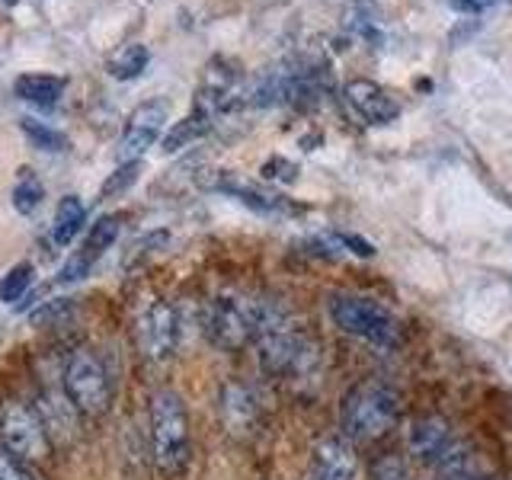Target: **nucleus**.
I'll return each mask as SVG.
<instances>
[{
    "label": "nucleus",
    "instance_id": "obj_1",
    "mask_svg": "<svg viewBox=\"0 0 512 480\" xmlns=\"http://www.w3.org/2000/svg\"><path fill=\"white\" fill-rule=\"evenodd\" d=\"M288 311L279 301L247 298V295H218L205 311V333L218 349H244L256 343L266 327L282 320Z\"/></svg>",
    "mask_w": 512,
    "mask_h": 480
},
{
    "label": "nucleus",
    "instance_id": "obj_2",
    "mask_svg": "<svg viewBox=\"0 0 512 480\" xmlns=\"http://www.w3.org/2000/svg\"><path fill=\"white\" fill-rule=\"evenodd\" d=\"M400 420V394L388 384L368 381L352 388L343 400L340 426L346 442H378Z\"/></svg>",
    "mask_w": 512,
    "mask_h": 480
},
{
    "label": "nucleus",
    "instance_id": "obj_3",
    "mask_svg": "<svg viewBox=\"0 0 512 480\" xmlns=\"http://www.w3.org/2000/svg\"><path fill=\"white\" fill-rule=\"evenodd\" d=\"M151 455L160 474L180 477L189 464V416L176 391L151 394Z\"/></svg>",
    "mask_w": 512,
    "mask_h": 480
},
{
    "label": "nucleus",
    "instance_id": "obj_4",
    "mask_svg": "<svg viewBox=\"0 0 512 480\" xmlns=\"http://www.w3.org/2000/svg\"><path fill=\"white\" fill-rule=\"evenodd\" d=\"M253 346H256L260 368L272 378H288V381L308 378L317 365V349L311 346L308 336L292 324L288 314L256 336Z\"/></svg>",
    "mask_w": 512,
    "mask_h": 480
},
{
    "label": "nucleus",
    "instance_id": "obj_5",
    "mask_svg": "<svg viewBox=\"0 0 512 480\" xmlns=\"http://www.w3.org/2000/svg\"><path fill=\"white\" fill-rule=\"evenodd\" d=\"M333 324L349 336H359V340L372 343L378 349H391L400 340V324L397 317L384 308L381 301L365 298V295H349V292H336L327 301Z\"/></svg>",
    "mask_w": 512,
    "mask_h": 480
},
{
    "label": "nucleus",
    "instance_id": "obj_6",
    "mask_svg": "<svg viewBox=\"0 0 512 480\" xmlns=\"http://www.w3.org/2000/svg\"><path fill=\"white\" fill-rule=\"evenodd\" d=\"M61 388L80 416H103L112 400V384L103 359L93 349H74L61 368Z\"/></svg>",
    "mask_w": 512,
    "mask_h": 480
},
{
    "label": "nucleus",
    "instance_id": "obj_7",
    "mask_svg": "<svg viewBox=\"0 0 512 480\" xmlns=\"http://www.w3.org/2000/svg\"><path fill=\"white\" fill-rule=\"evenodd\" d=\"M0 442H4L10 455L26 461H45L55 448L39 420V413L26 404L0 407Z\"/></svg>",
    "mask_w": 512,
    "mask_h": 480
},
{
    "label": "nucleus",
    "instance_id": "obj_8",
    "mask_svg": "<svg viewBox=\"0 0 512 480\" xmlns=\"http://www.w3.org/2000/svg\"><path fill=\"white\" fill-rule=\"evenodd\" d=\"M138 346L151 362H167L180 346V314L170 301H154L135 324Z\"/></svg>",
    "mask_w": 512,
    "mask_h": 480
},
{
    "label": "nucleus",
    "instance_id": "obj_9",
    "mask_svg": "<svg viewBox=\"0 0 512 480\" xmlns=\"http://www.w3.org/2000/svg\"><path fill=\"white\" fill-rule=\"evenodd\" d=\"M167 122V103L164 100H148L135 106V112L128 116L122 138H119V164H132L141 160L144 151L154 148V141L160 138V128Z\"/></svg>",
    "mask_w": 512,
    "mask_h": 480
},
{
    "label": "nucleus",
    "instance_id": "obj_10",
    "mask_svg": "<svg viewBox=\"0 0 512 480\" xmlns=\"http://www.w3.org/2000/svg\"><path fill=\"white\" fill-rule=\"evenodd\" d=\"M218 413L224 429L240 439L253 436L256 426H260V400H256V391L244 381H224L218 394Z\"/></svg>",
    "mask_w": 512,
    "mask_h": 480
},
{
    "label": "nucleus",
    "instance_id": "obj_11",
    "mask_svg": "<svg viewBox=\"0 0 512 480\" xmlns=\"http://www.w3.org/2000/svg\"><path fill=\"white\" fill-rule=\"evenodd\" d=\"M32 410L39 413V420L48 432V439H52V445L64 448V445H71L77 439V426H80V413L77 407L71 404V397L64 394V388H45L39 397H36V404H32Z\"/></svg>",
    "mask_w": 512,
    "mask_h": 480
},
{
    "label": "nucleus",
    "instance_id": "obj_12",
    "mask_svg": "<svg viewBox=\"0 0 512 480\" xmlns=\"http://www.w3.org/2000/svg\"><path fill=\"white\" fill-rule=\"evenodd\" d=\"M119 221H122L119 215H103L96 224H90V231L84 237V247H80L61 269V276H58L61 285H71V282L87 276V272L93 269V263L100 260V256L112 247V240L119 237Z\"/></svg>",
    "mask_w": 512,
    "mask_h": 480
},
{
    "label": "nucleus",
    "instance_id": "obj_13",
    "mask_svg": "<svg viewBox=\"0 0 512 480\" xmlns=\"http://www.w3.org/2000/svg\"><path fill=\"white\" fill-rule=\"evenodd\" d=\"M346 100L372 125H388L400 116V103L381 84H375V80H349Z\"/></svg>",
    "mask_w": 512,
    "mask_h": 480
},
{
    "label": "nucleus",
    "instance_id": "obj_14",
    "mask_svg": "<svg viewBox=\"0 0 512 480\" xmlns=\"http://www.w3.org/2000/svg\"><path fill=\"white\" fill-rule=\"evenodd\" d=\"M308 480H356V452L346 439H324L314 445Z\"/></svg>",
    "mask_w": 512,
    "mask_h": 480
},
{
    "label": "nucleus",
    "instance_id": "obj_15",
    "mask_svg": "<svg viewBox=\"0 0 512 480\" xmlns=\"http://www.w3.org/2000/svg\"><path fill=\"white\" fill-rule=\"evenodd\" d=\"M452 448H455L452 429H448L442 416H420V420L410 426V452L413 455H420L426 461H442Z\"/></svg>",
    "mask_w": 512,
    "mask_h": 480
},
{
    "label": "nucleus",
    "instance_id": "obj_16",
    "mask_svg": "<svg viewBox=\"0 0 512 480\" xmlns=\"http://www.w3.org/2000/svg\"><path fill=\"white\" fill-rule=\"evenodd\" d=\"M13 93L32 106H55L64 93V80L52 74H23V77H16Z\"/></svg>",
    "mask_w": 512,
    "mask_h": 480
},
{
    "label": "nucleus",
    "instance_id": "obj_17",
    "mask_svg": "<svg viewBox=\"0 0 512 480\" xmlns=\"http://www.w3.org/2000/svg\"><path fill=\"white\" fill-rule=\"evenodd\" d=\"M212 186H215V189H221V192H228V196L240 199L244 205L256 208V212H263V215L292 212V205H288L282 196H269V192H260V189H253V186H247V183L231 180V176H221V180H215Z\"/></svg>",
    "mask_w": 512,
    "mask_h": 480
},
{
    "label": "nucleus",
    "instance_id": "obj_18",
    "mask_svg": "<svg viewBox=\"0 0 512 480\" xmlns=\"http://www.w3.org/2000/svg\"><path fill=\"white\" fill-rule=\"evenodd\" d=\"M208 128H212V112H205V109L196 106V109H192V116L170 125V132L164 135V144H160V148H164L167 154H176V151H183L186 144L199 141Z\"/></svg>",
    "mask_w": 512,
    "mask_h": 480
},
{
    "label": "nucleus",
    "instance_id": "obj_19",
    "mask_svg": "<svg viewBox=\"0 0 512 480\" xmlns=\"http://www.w3.org/2000/svg\"><path fill=\"white\" fill-rule=\"evenodd\" d=\"M84 221H87V208L77 196H64L55 208V231L52 240L58 247H68L71 240L84 231Z\"/></svg>",
    "mask_w": 512,
    "mask_h": 480
},
{
    "label": "nucleus",
    "instance_id": "obj_20",
    "mask_svg": "<svg viewBox=\"0 0 512 480\" xmlns=\"http://www.w3.org/2000/svg\"><path fill=\"white\" fill-rule=\"evenodd\" d=\"M148 61H151L148 48H144L141 42H128L106 61V71H109V77H116V80H132V77L144 74Z\"/></svg>",
    "mask_w": 512,
    "mask_h": 480
},
{
    "label": "nucleus",
    "instance_id": "obj_21",
    "mask_svg": "<svg viewBox=\"0 0 512 480\" xmlns=\"http://www.w3.org/2000/svg\"><path fill=\"white\" fill-rule=\"evenodd\" d=\"M45 199V186L36 173H29V170H20V180H16L13 186V208L20 215H32L36 208L42 205Z\"/></svg>",
    "mask_w": 512,
    "mask_h": 480
},
{
    "label": "nucleus",
    "instance_id": "obj_22",
    "mask_svg": "<svg viewBox=\"0 0 512 480\" xmlns=\"http://www.w3.org/2000/svg\"><path fill=\"white\" fill-rule=\"evenodd\" d=\"M23 132L32 141V148L48 151V154H58V151H68V138H64L58 128L36 122V119H23Z\"/></svg>",
    "mask_w": 512,
    "mask_h": 480
},
{
    "label": "nucleus",
    "instance_id": "obj_23",
    "mask_svg": "<svg viewBox=\"0 0 512 480\" xmlns=\"http://www.w3.org/2000/svg\"><path fill=\"white\" fill-rule=\"evenodd\" d=\"M32 276H36V266L32 263H16L13 269H7V276L0 279V301L13 304L26 295V288L32 285Z\"/></svg>",
    "mask_w": 512,
    "mask_h": 480
},
{
    "label": "nucleus",
    "instance_id": "obj_24",
    "mask_svg": "<svg viewBox=\"0 0 512 480\" xmlns=\"http://www.w3.org/2000/svg\"><path fill=\"white\" fill-rule=\"evenodd\" d=\"M141 173V160H132V164H122L116 173H109V180L103 183V196H119V192H125L128 186H132L138 180Z\"/></svg>",
    "mask_w": 512,
    "mask_h": 480
},
{
    "label": "nucleus",
    "instance_id": "obj_25",
    "mask_svg": "<svg viewBox=\"0 0 512 480\" xmlns=\"http://www.w3.org/2000/svg\"><path fill=\"white\" fill-rule=\"evenodd\" d=\"M71 308H74V301L71 298H55V301H45L39 311H32V324H39V327H45V324H52V320H64L71 314Z\"/></svg>",
    "mask_w": 512,
    "mask_h": 480
},
{
    "label": "nucleus",
    "instance_id": "obj_26",
    "mask_svg": "<svg viewBox=\"0 0 512 480\" xmlns=\"http://www.w3.org/2000/svg\"><path fill=\"white\" fill-rule=\"evenodd\" d=\"M263 176L266 180H279V183H292L295 176H298V167L292 164V160H285V157H272L263 164Z\"/></svg>",
    "mask_w": 512,
    "mask_h": 480
},
{
    "label": "nucleus",
    "instance_id": "obj_27",
    "mask_svg": "<svg viewBox=\"0 0 512 480\" xmlns=\"http://www.w3.org/2000/svg\"><path fill=\"white\" fill-rule=\"evenodd\" d=\"M0 480H32V474L20 464V458L0 448Z\"/></svg>",
    "mask_w": 512,
    "mask_h": 480
},
{
    "label": "nucleus",
    "instance_id": "obj_28",
    "mask_svg": "<svg viewBox=\"0 0 512 480\" xmlns=\"http://www.w3.org/2000/svg\"><path fill=\"white\" fill-rule=\"evenodd\" d=\"M375 480H407V468H404V461L388 455V458H381L375 464Z\"/></svg>",
    "mask_w": 512,
    "mask_h": 480
},
{
    "label": "nucleus",
    "instance_id": "obj_29",
    "mask_svg": "<svg viewBox=\"0 0 512 480\" xmlns=\"http://www.w3.org/2000/svg\"><path fill=\"white\" fill-rule=\"evenodd\" d=\"M336 244H340V247H349L356 256H375V247L368 244V240L356 237V234H336Z\"/></svg>",
    "mask_w": 512,
    "mask_h": 480
},
{
    "label": "nucleus",
    "instance_id": "obj_30",
    "mask_svg": "<svg viewBox=\"0 0 512 480\" xmlns=\"http://www.w3.org/2000/svg\"><path fill=\"white\" fill-rule=\"evenodd\" d=\"M493 4H496V0H448V7H455L461 13H484Z\"/></svg>",
    "mask_w": 512,
    "mask_h": 480
},
{
    "label": "nucleus",
    "instance_id": "obj_31",
    "mask_svg": "<svg viewBox=\"0 0 512 480\" xmlns=\"http://www.w3.org/2000/svg\"><path fill=\"white\" fill-rule=\"evenodd\" d=\"M4 4H10V7H13V4H16V0H4Z\"/></svg>",
    "mask_w": 512,
    "mask_h": 480
},
{
    "label": "nucleus",
    "instance_id": "obj_32",
    "mask_svg": "<svg viewBox=\"0 0 512 480\" xmlns=\"http://www.w3.org/2000/svg\"><path fill=\"white\" fill-rule=\"evenodd\" d=\"M493 480H500V477H493Z\"/></svg>",
    "mask_w": 512,
    "mask_h": 480
}]
</instances>
